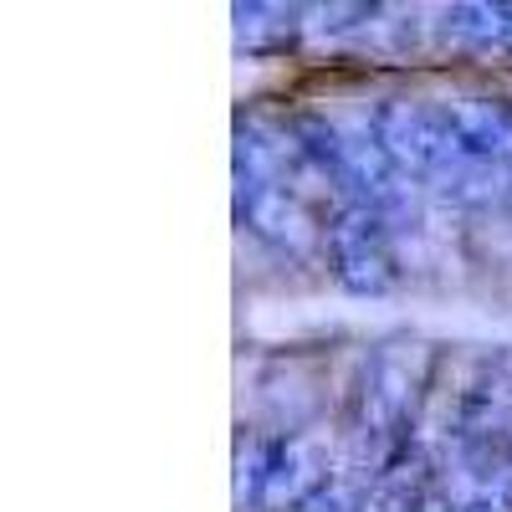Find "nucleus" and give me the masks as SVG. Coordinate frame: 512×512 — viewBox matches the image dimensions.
Instances as JSON below:
<instances>
[{
  "label": "nucleus",
  "instance_id": "nucleus-15",
  "mask_svg": "<svg viewBox=\"0 0 512 512\" xmlns=\"http://www.w3.org/2000/svg\"><path fill=\"white\" fill-rule=\"evenodd\" d=\"M415 512H461V502H456L451 492H441V487H431V492H425V502H420Z\"/></svg>",
  "mask_w": 512,
  "mask_h": 512
},
{
  "label": "nucleus",
  "instance_id": "nucleus-7",
  "mask_svg": "<svg viewBox=\"0 0 512 512\" xmlns=\"http://www.w3.org/2000/svg\"><path fill=\"white\" fill-rule=\"evenodd\" d=\"M446 134L456 144V154L482 159L497 169H512V108L492 103V98H456L441 108Z\"/></svg>",
  "mask_w": 512,
  "mask_h": 512
},
{
  "label": "nucleus",
  "instance_id": "nucleus-11",
  "mask_svg": "<svg viewBox=\"0 0 512 512\" xmlns=\"http://www.w3.org/2000/svg\"><path fill=\"white\" fill-rule=\"evenodd\" d=\"M272 446L277 441H262V436H246L236 446V502L241 507H256V497H262L267 466H272Z\"/></svg>",
  "mask_w": 512,
  "mask_h": 512
},
{
  "label": "nucleus",
  "instance_id": "nucleus-8",
  "mask_svg": "<svg viewBox=\"0 0 512 512\" xmlns=\"http://www.w3.org/2000/svg\"><path fill=\"white\" fill-rule=\"evenodd\" d=\"M431 492V461L425 451L405 446L395 461H384L374 482H364V512H415Z\"/></svg>",
  "mask_w": 512,
  "mask_h": 512
},
{
  "label": "nucleus",
  "instance_id": "nucleus-1",
  "mask_svg": "<svg viewBox=\"0 0 512 512\" xmlns=\"http://www.w3.org/2000/svg\"><path fill=\"white\" fill-rule=\"evenodd\" d=\"M420 384H425L420 349L390 344L374 354L359 390V456L369 461V482L384 461H395L405 451V420L420 400Z\"/></svg>",
  "mask_w": 512,
  "mask_h": 512
},
{
  "label": "nucleus",
  "instance_id": "nucleus-17",
  "mask_svg": "<svg viewBox=\"0 0 512 512\" xmlns=\"http://www.w3.org/2000/svg\"><path fill=\"white\" fill-rule=\"evenodd\" d=\"M507 472H512V466H507Z\"/></svg>",
  "mask_w": 512,
  "mask_h": 512
},
{
  "label": "nucleus",
  "instance_id": "nucleus-16",
  "mask_svg": "<svg viewBox=\"0 0 512 512\" xmlns=\"http://www.w3.org/2000/svg\"><path fill=\"white\" fill-rule=\"evenodd\" d=\"M507 52H512V36H507Z\"/></svg>",
  "mask_w": 512,
  "mask_h": 512
},
{
  "label": "nucleus",
  "instance_id": "nucleus-4",
  "mask_svg": "<svg viewBox=\"0 0 512 512\" xmlns=\"http://www.w3.org/2000/svg\"><path fill=\"white\" fill-rule=\"evenodd\" d=\"M328 487H333L328 446L308 431L282 436L272 446V466H267L262 497H256V512H308Z\"/></svg>",
  "mask_w": 512,
  "mask_h": 512
},
{
  "label": "nucleus",
  "instance_id": "nucleus-5",
  "mask_svg": "<svg viewBox=\"0 0 512 512\" xmlns=\"http://www.w3.org/2000/svg\"><path fill=\"white\" fill-rule=\"evenodd\" d=\"M236 216H241V226L251 236H262L282 256H313L318 241L328 236L292 185H251V190H236Z\"/></svg>",
  "mask_w": 512,
  "mask_h": 512
},
{
  "label": "nucleus",
  "instance_id": "nucleus-3",
  "mask_svg": "<svg viewBox=\"0 0 512 512\" xmlns=\"http://www.w3.org/2000/svg\"><path fill=\"white\" fill-rule=\"evenodd\" d=\"M374 139L384 144L400 164V175L410 180H436L441 169L456 159V144L446 134V118L441 108H425V103H410V98H390L379 113H374Z\"/></svg>",
  "mask_w": 512,
  "mask_h": 512
},
{
  "label": "nucleus",
  "instance_id": "nucleus-6",
  "mask_svg": "<svg viewBox=\"0 0 512 512\" xmlns=\"http://www.w3.org/2000/svg\"><path fill=\"white\" fill-rule=\"evenodd\" d=\"M338 185H349L359 205L390 216L410 200V175H400V164L384 154V144L374 139V128H359V134H344L338 144V169H333Z\"/></svg>",
  "mask_w": 512,
  "mask_h": 512
},
{
  "label": "nucleus",
  "instance_id": "nucleus-2",
  "mask_svg": "<svg viewBox=\"0 0 512 512\" xmlns=\"http://www.w3.org/2000/svg\"><path fill=\"white\" fill-rule=\"evenodd\" d=\"M328 267L338 277V287H349L354 297H384L400 277H395V251H390V231H384V216L359 200H349L338 216L328 221L323 236Z\"/></svg>",
  "mask_w": 512,
  "mask_h": 512
},
{
  "label": "nucleus",
  "instance_id": "nucleus-9",
  "mask_svg": "<svg viewBox=\"0 0 512 512\" xmlns=\"http://www.w3.org/2000/svg\"><path fill=\"white\" fill-rule=\"evenodd\" d=\"M436 185H441L451 200H461V205H497V200L512 195V169H497V164H482V159L456 154L441 175H436Z\"/></svg>",
  "mask_w": 512,
  "mask_h": 512
},
{
  "label": "nucleus",
  "instance_id": "nucleus-14",
  "mask_svg": "<svg viewBox=\"0 0 512 512\" xmlns=\"http://www.w3.org/2000/svg\"><path fill=\"white\" fill-rule=\"evenodd\" d=\"M308 512H364V492L349 487V482H333Z\"/></svg>",
  "mask_w": 512,
  "mask_h": 512
},
{
  "label": "nucleus",
  "instance_id": "nucleus-13",
  "mask_svg": "<svg viewBox=\"0 0 512 512\" xmlns=\"http://www.w3.org/2000/svg\"><path fill=\"white\" fill-rule=\"evenodd\" d=\"M461 512H512V472H507L497 487H482L477 497H466Z\"/></svg>",
  "mask_w": 512,
  "mask_h": 512
},
{
  "label": "nucleus",
  "instance_id": "nucleus-12",
  "mask_svg": "<svg viewBox=\"0 0 512 512\" xmlns=\"http://www.w3.org/2000/svg\"><path fill=\"white\" fill-rule=\"evenodd\" d=\"M272 16H282V6H236V36H241V47L267 52L277 36H292V21H272Z\"/></svg>",
  "mask_w": 512,
  "mask_h": 512
},
{
  "label": "nucleus",
  "instance_id": "nucleus-10",
  "mask_svg": "<svg viewBox=\"0 0 512 512\" xmlns=\"http://www.w3.org/2000/svg\"><path fill=\"white\" fill-rule=\"evenodd\" d=\"M441 31L451 41H466V47H502L512 36V6H487V0H472V6H451L441 16Z\"/></svg>",
  "mask_w": 512,
  "mask_h": 512
}]
</instances>
